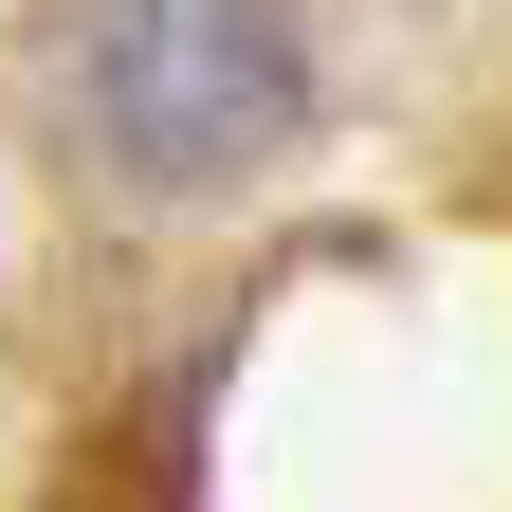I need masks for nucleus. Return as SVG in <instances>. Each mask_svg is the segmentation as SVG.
Listing matches in <instances>:
<instances>
[{
	"label": "nucleus",
	"mask_w": 512,
	"mask_h": 512,
	"mask_svg": "<svg viewBox=\"0 0 512 512\" xmlns=\"http://www.w3.org/2000/svg\"><path fill=\"white\" fill-rule=\"evenodd\" d=\"M293 19L275 0H92L74 19V110L128 183H165V202H202V183L275 165L293 128Z\"/></svg>",
	"instance_id": "1"
}]
</instances>
